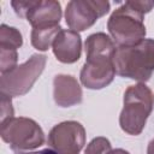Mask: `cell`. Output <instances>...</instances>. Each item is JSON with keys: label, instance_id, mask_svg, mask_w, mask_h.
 Wrapping results in <instances>:
<instances>
[{"label": "cell", "instance_id": "6da1fadb", "mask_svg": "<svg viewBox=\"0 0 154 154\" xmlns=\"http://www.w3.org/2000/svg\"><path fill=\"white\" fill-rule=\"evenodd\" d=\"M113 64L117 75L140 83L147 82L154 72V40L144 38L134 46L117 47Z\"/></svg>", "mask_w": 154, "mask_h": 154}, {"label": "cell", "instance_id": "7a4b0ae2", "mask_svg": "<svg viewBox=\"0 0 154 154\" xmlns=\"http://www.w3.org/2000/svg\"><path fill=\"white\" fill-rule=\"evenodd\" d=\"M153 105L154 95L144 83L130 85L124 94V105L119 116L122 130L132 136L140 135L152 113Z\"/></svg>", "mask_w": 154, "mask_h": 154}, {"label": "cell", "instance_id": "3957f363", "mask_svg": "<svg viewBox=\"0 0 154 154\" xmlns=\"http://www.w3.org/2000/svg\"><path fill=\"white\" fill-rule=\"evenodd\" d=\"M143 16L129 1H125L113 11L107 22V29L118 47L134 46L144 40L146 25L143 23Z\"/></svg>", "mask_w": 154, "mask_h": 154}, {"label": "cell", "instance_id": "277c9868", "mask_svg": "<svg viewBox=\"0 0 154 154\" xmlns=\"http://www.w3.org/2000/svg\"><path fill=\"white\" fill-rule=\"evenodd\" d=\"M47 57L45 54H32L25 63L0 77V93L8 96L25 95L38 79L45 70Z\"/></svg>", "mask_w": 154, "mask_h": 154}, {"label": "cell", "instance_id": "5b68a950", "mask_svg": "<svg viewBox=\"0 0 154 154\" xmlns=\"http://www.w3.org/2000/svg\"><path fill=\"white\" fill-rule=\"evenodd\" d=\"M0 136L14 150H31L45 143V132L32 119L12 117L1 123Z\"/></svg>", "mask_w": 154, "mask_h": 154}, {"label": "cell", "instance_id": "8992f818", "mask_svg": "<svg viewBox=\"0 0 154 154\" xmlns=\"http://www.w3.org/2000/svg\"><path fill=\"white\" fill-rule=\"evenodd\" d=\"M109 11V2L102 0H72L67 2L65 20L70 30L84 31Z\"/></svg>", "mask_w": 154, "mask_h": 154}, {"label": "cell", "instance_id": "52a82bcc", "mask_svg": "<svg viewBox=\"0 0 154 154\" xmlns=\"http://www.w3.org/2000/svg\"><path fill=\"white\" fill-rule=\"evenodd\" d=\"M47 143L58 154H79L85 144V129L75 120L59 123L49 131Z\"/></svg>", "mask_w": 154, "mask_h": 154}, {"label": "cell", "instance_id": "ba28073f", "mask_svg": "<svg viewBox=\"0 0 154 154\" xmlns=\"http://www.w3.org/2000/svg\"><path fill=\"white\" fill-rule=\"evenodd\" d=\"M116 76L113 55H87L81 70V83L88 89H102L107 87Z\"/></svg>", "mask_w": 154, "mask_h": 154}, {"label": "cell", "instance_id": "9c48e42d", "mask_svg": "<svg viewBox=\"0 0 154 154\" xmlns=\"http://www.w3.org/2000/svg\"><path fill=\"white\" fill-rule=\"evenodd\" d=\"M55 58L64 64L76 63L82 54V38L77 31L61 30L52 45Z\"/></svg>", "mask_w": 154, "mask_h": 154}, {"label": "cell", "instance_id": "30bf717a", "mask_svg": "<svg viewBox=\"0 0 154 154\" xmlns=\"http://www.w3.org/2000/svg\"><path fill=\"white\" fill-rule=\"evenodd\" d=\"M54 101L60 107H71L82 102L83 93L78 81L71 75H57L53 79Z\"/></svg>", "mask_w": 154, "mask_h": 154}, {"label": "cell", "instance_id": "8fae6325", "mask_svg": "<svg viewBox=\"0 0 154 154\" xmlns=\"http://www.w3.org/2000/svg\"><path fill=\"white\" fill-rule=\"evenodd\" d=\"M61 5L54 0H36V4L26 14V20L32 28L59 24L61 19Z\"/></svg>", "mask_w": 154, "mask_h": 154}, {"label": "cell", "instance_id": "7c38bea8", "mask_svg": "<svg viewBox=\"0 0 154 154\" xmlns=\"http://www.w3.org/2000/svg\"><path fill=\"white\" fill-rule=\"evenodd\" d=\"M84 48L87 55H114L116 43L105 32H95L87 37L84 42Z\"/></svg>", "mask_w": 154, "mask_h": 154}, {"label": "cell", "instance_id": "4fadbf2b", "mask_svg": "<svg viewBox=\"0 0 154 154\" xmlns=\"http://www.w3.org/2000/svg\"><path fill=\"white\" fill-rule=\"evenodd\" d=\"M61 26L59 24L54 25H43L32 28L31 31V45L34 48L38 51H47L54 42L55 36L61 31Z\"/></svg>", "mask_w": 154, "mask_h": 154}, {"label": "cell", "instance_id": "5bb4252c", "mask_svg": "<svg viewBox=\"0 0 154 154\" xmlns=\"http://www.w3.org/2000/svg\"><path fill=\"white\" fill-rule=\"evenodd\" d=\"M23 45V37L19 30L6 24L0 26V48L17 51Z\"/></svg>", "mask_w": 154, "mask_h": 154}, {"label": "cell", "instance_id": "9a60e30c", "mask_svg": "<svg viewBox=\"0 0 154 154\" xmlns=\"http://www.w3.org/2000/svg\"><path fill=\"white\" fill-rule=\"evenodd\" d=\"M18 54L14 49L0 48V72L6 73L17 66Z\"/></svg>", "mask_w": 154, "mask_h": 154}, {"label": "cell", "instance_id": "2e32d148", "mask_svg": "<svg viewBox=\"0 0 154 154\" xmlns=\"http://www.w3.org/2000/svg\"><path fill=\"white\" fill-rule=\"evenodd\" d=\"M112 150L111 142L106 137H95L87 146L84 154H108Z\"/></svg>", "mask_w": 154, "mask_h": 154}, {"label": "cell", "instance_id": "e0dca14e", "mask_svg": "<svg viewBox=\"0 0 154 154\" xmlns=\"http://www.w3.org/2000/svg\"><path fill=\"white\" fill-rule=\"evenodd\" d=\"M36 4V0H18V1H12L11 6L13 7L14 12L22 17V18H26L28 12L30 11V8Z\"/></svg>", "mask_w": 154, "mask_h": 154}, {"label": "cell", "instance_id": "ac0fdd59", "mask_svg": "<svg viewBox=\"0 0 154 154\" xmlns=\"http://www.w3.org/2000/svg\"><path fill=\"white\" fill-rule=\"evenodd\" d=\"M13 107L11 96L1 94V123L13 117Z\"/></svg>", "mask_w": 154, "mask_h": 154}, {"label": "cell", "instance_id": "d6986e66", "mask_svg": "<svg viewBox=\"0 0 154 154\" xmlns=\"http://www.w3.org/2000/svg\"><path fill=\"white\" fill-rule=\"evenodd\" d=\"M130 5L132 7H135L138 12H141L142 14H146L148 12H150L154 7V1H137V0H129Z\"/></svg>", "mask_w": 154, "mask_h": 154}, {"label": "cell", "instance_id": "ffe728a7", "mask_svg": "<svg viewBox=\"0 0 154 154\" xmlns=\"http://www.w3.org/2000/svg\"><path fill=\"white\" fill-rule=\"evenodd\" d=\"M17 154H58L57 152H54L53 149H42L38 152H31V153H26V152H18Z\"/></svg>", "mask_w": 154, "mask_h": 154}, {"label": "cell", "instance_id": "44dd1931", "mask_svg": "<svg viewBox=\"0 0 154 154\" xmlns=\"http://www.w3.org/2000/svg\"><path fill=\"white\" fill-rule=\"evenodd\" d=\"M108 154H130L128 150L122 149V148H117V149H112L108 152Z\"/></svg>", "mask_w": 154, "mask_h": 154}, {"label": "cell", "instance_id": "7402d4cb", "mask_svg": "<svg viewBox=\"0 0 154 154\" xmlns=\"http://www.w3.org/2000/svg\"><path fill=\"white\" fill-rule=\"evenodd\" d=\"M147 154H154V138L149 142L148 148H147Z\"/></svg>", "mask_w": 154, "mask_h": 154}]
</instances>
